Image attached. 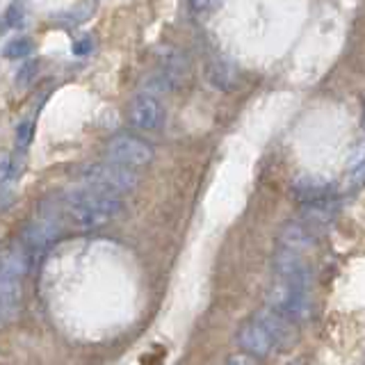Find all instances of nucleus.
Returning a JSON list of instances; mask_svg holds the SVG:
<instances>
[{"label": "nucleus", "mask_w": 365, "mask_h": 365, "mask_svg": "<svg viewBox=\"0 0 365 365\" xmlns=\"http://www.w3.org/2000/svg\"><path fill=\"white\" fill-rule=\"evenodd\" d=\"M66 217L78 228H98L112 222L123 210V203L117 194H108L94 187H85L64 197Z\"/></svg>", "instance_id": "nucleus-1"}, {"label": "nucleus", "mask_w": 365, "mask_h": 365, "mask_svg": "<svg viewBox=\"0 0 365 365\" xmlns=\"http://www.w3.org/2000/svg\"><path fill=\"white\" fill-rule=\"evenodd\" d=\"M80 178L87 187H94L108 194H123L133 192L140 182V176L130 167H123L117 163H96L85 165L80 169Z\"/></svg>", "instance_id": "nucleus-2"}, {"label": "nucleus", "mask_w": 365, "mask_h": 365, "mask_svg": "<svg viewBox=\"0 0 365 365\" xmlns=\"http://www.w3.org/2000/svg\"><path fill=\"white\" fill-rule=\"evenodd\" d=\"M267 299H269L272 311H277L281 317L288 319L290 324L304 322V319H308V315H311V311H313L311 288H306V285L277 281V285L269 290Z\"/></svg>", "instance_id": "nucleus-3"}, {"label": "nucleus", "mask_w": 365, "mask_h": 365, "mask_svg": "<svg viewBox=\"0 0 365 365\" xmlns=\"http://www.w3.org/2000/svg\"><path fill=\"white\" fill-rule=\"evenodd\" d=\"M106 158L110 160V163H117V165H123V167L137 169V167L151 165L153 158H155V151H153L151 144L140 140V137L119 135V137H114V140L108 142Z\"/></svg>", "instance_id": "nucleus-4"}, {"label": "nucleus", "mask_w": 365, "mask_h": 365, "mask_svg": "<svg viewBox=\"0 0 365 365\" xmlns=\"http://www.w3.org/2000/svg\"><path fill=\"white\" fill-rule=\"evenodd\" d=\"M128 119L137 130L153 133L165 123V108L153 94H140L130 101Z\"/></svg>", "instance_id": "nucleus-5"}, {"label": "nucleus", "mask_w": 365, "mask_h": 365, "mask_svg": "<svg viewBox=\"0 0 365 365\" xmlns=\"http://www.w3.org/2000/svg\"><path fill=\"white\" fill-rule=\"evenodd\" d=\"M237 345L245 349V354L256 356V359H265L277 349L272 336L267 334L265 327H262L256 317L247 319V322L237 329Z\"/></svg>", "instance_id": "nucleus-6"}, {"label": "nucleus", "mask_w": 365, "mask_h": 365, "mask_svg": "<svg viewBox=\"0 0 365 365\" xmlns=\"http://www.w3.org/2000/svg\"><path fill=\"white\" fill-rule=\"evenodd\" d=\"M57 235H60V226L51 217H43V220H37L26 226V231L21 235V245L30 256H34L41 254L46 247H51Z\"/></svg>", "instance_id": "nucleus-7"}, {"label": "nucleus", "mask_w": 365, "mask_h": 365, "mask_svg": "<svg viewBox=\"0 0 365 365\" xmlns=\"http://www.w3.org/2000/svg\"><path fill=\"white\" fill-rule=\"evenodd\" d=\"M30 265H32V256L23 249V245L7 247L0 251V274L3 277L21 281L30 272Z\"/></svg>", "instance_id": "nucleus-8"}, {"label": "nucleus", "mask_w": 365, "mask_h": 365, "mask_svg": "<svg viewBox=\"0 0 365 365\" xmlns=\"http://www.w3.org/2000/svg\"><path fill=\"white\" fill-rule=\"evenodd\" d=\"M313 242H315V237L311 233V226H308L306 222H288L279 233V245L283 249L297 251V254L306 251Z\"/></svg>", "instance_id": "nucleus-9"}, {"label": "nucleus", "mask_w": 365, "mask_h": 365, "mask_svg": "<svg viewBox=\"0 0 365 365\" xmlns=\"http://www.w3.org/2000/svg\"><path fill=\"white\" fill-rule=\"evenodd\" d=\"M254 317L258 319L262 327H265V331L272 336L277 349L279 347H285L292 340V324L285 317H281L277 311H272V308H265V311L256 313Z\"/></svg>", "instance_id": "nucleus-10"}, {"label": "nucleus", "mask_w": 365, "mask_h": 365, "mask_svg": "<svg viewBox=\"0 0 365 365\" xmlns=\"http://www.w3.org/2000/svg\"><path fill=\"white\" fill-rule=\"evenodd\" d=\"M338 215V203L331 197H322V199H313L306 201L302 208V217L308 226H319V224H329L334 222V217Z\"/></svg>", "instance_id": "nucleus-11"}, {"label": "nucleus", "mask_w": 365, "mask_h": 365, "mask_svg": "<svg viewBox=\"0 0 365 365\" xmlns=\"http://www.w3.org/2000/svg\"><path fill=\"white\" fill-rule=\"evenodd\" d=\"M331 182L319 178V176H299L292 182V192L304 201H313V199H322L331 197Z\"/></svg>", "instance_id": "nucleus-12"}, {"label": "nucleus", "mask_w": 365, "mask_h": 365, "mask_svg": "<svg viewBox=\"0 0 365 365\" xmlns=\"http://www.w3.org/2000/svg\"><path fill=\"white\" fill-rule=\"evenodd\" d=\"M21 304V283L16 279H9L0 274V319L16 313Z\"/></svg>", "instance_id": "nucleus-13"}, {"label": "nucleus", "mask_w": 365, "mask_h": 365, "mask_svg": "<svg viewBox=\"0 0 365 365\" xmlns=\"http://www.w3.org/2000/svg\"><path fill=\"white\" fill-rule=\"evenodd\" d=\"M210 83L217 89H235V71L233 66H228L226 62H215L210 64Z\"/></svg>", "instance_id": "nucleus-14"}, {"label": "nucleus", "mask_w": 365, "mask_h": 365, "mask_svg": "<svg viewBox=\"0 0 365 365\" xmlns=\"http://www.w3.org/2000/svg\"><path fill=\"white\" fill-rule=\"evenodd\" d=\"M23 171V160L19 163V153L11 155V153H3L0 155V182H7V180H16Z\"/></svg>", "instance_id": "nucleus-15"}, {"label": "nucleus", "mask_w": 365, "mask_h": 365, "mask_svg": "<svg viewBox=\"0 0 365 365\" xmlns=\"http://www.w3.org/2000/svg\"><path fill=\"white\" fill-rule=\"evenodd\" d=\"M32 51H34V43L30 37H16L5 46L3 55L7 57V60H21V57H28Z\"/></svg>", "instance_id": "nucleus-16"}, {"label": "nucleus", "mask_w": 365, "mask_h": 365, "mask_svg": "<svg viewBox=\"0 0 365 365\" xmlns=\"http://www.w3.org/2000/svg\"><path fill=\"white\" fill-rule=\"evenodd\" d=\"M32 130H34V125L32 121H21L19 123V128H16V146H19V151H26L30 140H32Z\"/></svg>", "instance_id": "nucleus-17"}, {"label": "nucleus", "mask_w": 365, "mask_h": 365, "mask_svg": "<svg viewBox=\"0 0 365 365\" xmlns=\"http://www.w3.org/2000/svg\"><path fill=\"white\" fill-rule=\"evenodd\" d=\"M37 66H39L37 62H30V64H26V66H23L21 71H19V76H16V85H19V87L28 85L30 80H32L34 76H37Z\"/></svg>", "instance_id": "nucleus-18"}, {"label": "nucleus", "mask_w": 365, "mask_h": 365, "mask_svg": "<svg viewBox=\"0 0 365 365\" xmlns=\"http://www.w3.org/2000/svg\"><path fill=\"white\" fill-rule=\"evenodd\" d=\"M19 5H11L9 9H7V16H5V28H14L16 23L21 21V14H19Z\"/></svg>", "instance_id": "nucleus-19"}, {"label": "nucleus", "mask_w": 365, "mask_h": 365, "mask_svg": "<svg viewBox=\"0 0 365 365\" xmlns=\"http://www.w3.org/2000/svg\"><path fill=\"white\" fill-rule=\"evenodd\" d=\"M212 5H215V0H190V7H192L194 11H199V14H203V11H208Z\"/></svg>", "instance_id": "nucleus-20"}, {"label": "nucleus", "mask_w": 365, "mask_h": 365, "mask_svg": "<svg viewBox=\"0 0 365 365\" xmlns=\"http://www.w3.org/2000/svg\"><path fill=\"white\" fill-rule=\"evenodd\" d=\"M228 365H256V363L249 354H235V356L228 359Z\"/></svg>", "instance_id": "nucleus-21"}, {"label": "nucleus", "mask_w": 365, "mask_h": 365, "mask_svg": "<svg viewBox=\"0 0 365 365\" xmlns=\"http://www.w3.org/2000/svg\"><path fill=\"white\" fill-rule=\"evenodd\" d=\"M87 51H89V39L73 43V53H76V55H85Z\"/></svg>", "instance_id": "nucleus-22"}]
</instances>
